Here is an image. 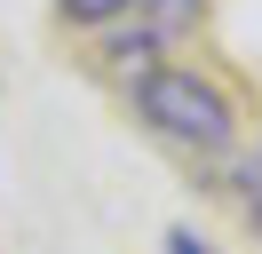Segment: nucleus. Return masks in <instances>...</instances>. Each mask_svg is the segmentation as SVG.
I'll return each mask as SVG.
<instances>
[{
	"mask_svg": "<svg viewBox=\"0 0 262 254\" xmlns=\"http://www.w3.org/2000/svg\"><path fill=\"white\" fill-rule=\"evenodd\" d=\"M135 103H143V119L159 127L167 143H183V151H223L230 143V95L214 88V79L183 72V64H159V72L135 79Z\"/></svg>",
	"mask_w": 262,
	"mask_h": 254,
	"instance_id": "nucleus-1",
	"label": "nucleus"
},
{
	"mask_svg": "<svg viewBox=\"0 0 262 254\" xmlns=\"http://www.w3.org/2000/svg\"><path fill=\"white\" fill-rule=\"evenodd\" d=\"M56 8L72 16V24H112V16H127L135 0H56Z\"/></svg>",
	"mask_w": 262,
	"mask_h": 254,
	"instance_id": "nucleus-2",
	"label": "nucleus"
},
{
	"mask_svg": "<svg viewBox=\"0 0 262 254\" xmlns=\"http://www.w3.org/2000/svg\"><path fill=\"white\" fill-rule=\"evenodd\" d=\"M238 199H246V222L262 230V151H254V159L238 167Z\"/></svg>",
	"mask_w": 262,
	"mask_h": 254,
	"instance_id": "nucleus-3",
	"label": "nucleus"
},
{
	"mask_svg": "<svg viewBox=\"0 0 262 254\" xmlns=\"http://www.w3.org/2000/svg\"><path fill=\"white\" fill-rule=\"evenodd\" d=\"M167 254H214L207 238H191V230H167Z\"/></svg>",
	"mask_w": 262,
	"mask_h": 254,
	"instance_id": "nucleus-4",
	"label": "nucleus"
}]
</instances>
